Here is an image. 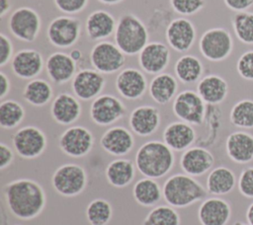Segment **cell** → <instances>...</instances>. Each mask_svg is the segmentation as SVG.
Listing matches in <instances>:
<instances>
[{"label":"cell","mask_w":253,"mask_h":225,"mask_svg":"<svg viewBox=\"0 0 253 225\" xmlns=\"http://www.w3.org/2000/svg\"><path fill=\"white\" fill-rule=\"evenodd\" d=\"M3 195L9 211L21 220H31L39 216L46 202L42 187L36 181L26 178L7 184Z\"/></svg>","instance_id":"1"},{"label":"cell","mask_w":253,"mask_h":225,"mask_svg":"<svg viewBox=\"0 0 253 225\" xmlns=\"http://www.w3.org/2000/svg\"><path fill=\"white\" fill-rule=\"evenodd\" d=\"M173 150L164 142L151 140L143 143L135 154V167L145 178L160 179L174 166Z\"/></svg>","instance_id":"2"},{"label":"cell","mask_w":253,"mask_h":225,"mask_svg":"<svg viewBox=\"0 0 253 225\" xmlns=\"http://www.w3.org/2000/svg\"><path fill=\"white\" fill-rule=\"evenodd\" d=\"M205 188L194 177L176 174L169 177L163 185L162 194L165 201L174 208H185L207 195Z\"/></svg>","instance_id":"3"},{"label":"cell","mask_w":253,"mask_h":225,"mask_svg":"<svg viewBox=\"0 0 253 225\" xmlns=\"http://www.w3.org/2000/svg\"><path fill=\"white\" fill-rule=\"evenodd\" d=\"M116 45L126 55H135L148 43V33L144 24L134 15L120 18L115 31Z\"/></svg>","instance_id":"4"},{"label":"cell","mask_w":253,"mask_h":225,"mask_svg":"<svg viewBox=\"0 0 253 225\" xmlns=\"http://www.w3.org/2000/svg\"><path fill=\"white\" fill-rule=\"evenodd\" d=\"M88 176L83 167L67 163L57 168L52 177L53 189L62 196L73 197L80 194L87 187Z\"/></svg>","instance_id":"5"},{"label":"cell","mask_w":253,"mask_h":225,"mask_svg":"<svg viewBox=\"0 0 253 225\" xmlns=\"http://www.w3.org/2000/svg\"><path fill=\"white\" fill-rule=\"evenodd\" d=\"M199 48L205 58L212 62L226 59L233 49L231 34L223 28H212L206 31L200 38Z\"/></svg>","instance_id":"6"},{"label":"cell","mask_w":253,"mask_h":225,"mask_svg":"<svg viewBox=\"0 0 253 225\" xmlns=\"http://www.w3.org/2000/svg\"><path fill=\"white\" fill-rule=\"evenodd\" d=\"M173 112L184 122L201 125L206 116V103L198 92L185 90L175 97Z\"/></svg>","instance_id":"7"},{"label":"cell","mask_w":253,"mask_h":225,"mask_svg":"<svg viewBox=\"0 0 253 225\" xmlns=\"http://www.w3.org/2000/svg\"><path fill=\"white\" fill-rule=\"evenodd\" d=\"M16 153L25 159H35L42 154L46 147L45 134L38 127L28 125L20 128L12 137Z\"/></svg>","instance_id":"8"},{"label":"cell","mask_w":253,"mask_h":225,"mask_svg":"<svg viewBox=\"0 0 253 225\" xmlns=\"http://www.w3.org/2000/svg\"><path fill=\"white\" fill-rule=\"evenodd\" d=\"M9 30L20 40L34 41L41 30L40 16L32 8H18L9 18Z\"/></svg>","instance_id":"9"},{"label":"cell","mask_w":253,"mask_h":225,"mask_svg":"<svg viewBox=\"0 0 253 225\" xmlns=\"http://www.w3.org/2000/svg\"><path fill=\"white\" fill-rule=\"evenodd\" d=\"M58 144L65 155L80 158L91 151L94 144V137L89 129L76 125L68 127L62 132Z\"/></svg>","instance_id":"10"},{"label":"cell","mask_w":253,"mask_h":225,"mask_svg":"<svg viewBox=\"0 0 253 225\" xmlns=\"http://www.w3.org/2000/svg\"><path fill=\"white\" fill-rule=\"evenodd\" d=\"M90 59L95 70L100 73H114L125 65V53L110 41H101L91 50Z\"/></svg>","instance_id":"11"},{"label":"cell","mask_w":253,"mask_h":225,"mask_svg":"<svg viewBox=\"0 0 253 225\" xmlns=\"http://www.w3.org/2000/svg\"><path fill=\"white\" fill-rule=\"evenodd\" d=\"M47 38L51 44L60 48L73 45L80 36V21L69 16L53 19L47 28Z\"/></svg>","instance_id":"12"},{"label":"cell","mask_w":253,"mask_h":225,"mask_svg":"<svg viewBox=\"0 0 253 225\" xmlns=\"http://www.w3.org/2000/svg\"><path fill=\"white\" fill-rule=\"evenodd\" d=\"M126 113V108L121 100L112 95H100L94 99L90 107L92 120L102 126L115 123Z\"/></svg>","instance_id":"13"},{"label":"cell","mask_w":253,"mask_h":225,"mask_svg":"<svg viewBox=\"0 0 253 225\" xmlns=\"http://www.w3.org/2000/svg\"><path fill=\"white\" fill-rule=\"evenodd\" d=\"M105 86V79L97 70L83 69L72 79V91L83 101H89L99 96Z\"/></svg>","instance_id":"14"},{"label":"cell","mask_w":253,"mask_h":225,"mask_svg":"<svg viewBox=\"0 0 253 225\" xmlns=\"http://www.w3.org/2000/svg\"><path fill=\"white\" fill-rule=\"evenodd\" d=\"M214 164V157L204 147H190L184 151L180 159V166L185 174L200 177L209 172Z\"/></svg>","instance_id":"15"},{"label":"cell","mask_w":253,"mask_h":225,"mask_svg":"<svg viewBox=\"0 0 253 225\" xmlns=\"http://www.w3.org/2000/svg\"><path fill=\"white\" fill-rule=\"evenodd\" d=\"M166 38L168 44L177 51L189 50L196 39V29L193 23L185 18L173 20L167 27Z\"/></svg>","instance_id":"16"},{"label":"cell","mask_w":253,"mask_h":225,"mask_svg":"<svg viewBox=\"0 0 253 225\" xmlns=\"http://www.w3.org/2000/svg\"><path fill=\"white\" fill-rule=\"evenodd\" d=\"M230 216V204L217 196L205 199L198 210V218L201 225H226Z\"/></svg>","instance_id":"17"},{"label":"cell","mask_w":253,"mask_h":225,"mask_svg":"<svg viewBox=\"0 0 253 225\" xmlns=\"http://www.w3.org/2000/svg\"><path fill=\"white\" fill-rule=\"evenodd\" d=\"M169 59L168 47L159 41L147 43L138 54L140 67L149 74H160L167 67Z\"/></svg>","instance_id":"18"},{"label":"cell","mask_w":253,"mask_h":225,"mask_svg":"<svg viewBox=\"0 0 253 225\" xmlns=\"http://www.w3.org/2000/svg\"><path fill=\"white\" fill-rule=\"evenodd\" d=\"M100 144L110 155L121 157L131 151L134 145V138L126 128L114 126L104 132L100 139Z\"/></svg>","instance_id":"19"},{"label":"cell","mask_w":253,"mask_h":225,"mask_svg":"<svg viewBox=\"0 0 253 225\" xmlns=\"http://www.w3.org/2000/svg\"><path fill=\"white\" fill-rule=\"evenodd\" d=\"M225 151L234 163H250L253 161V135L243 130L231 132L225 141Z\"/></svg>","instance_id":"20"},{"label":"cell","mask_w":253,"mask_h":225,"mask_svg":"<svg viewBox=\"0 0 253 225\" xmlns=\"http://www.w3.org/2000/svg\"><path fill=\"white\" fill-rule=\"evenodd\" d=\"M116 88L119 94L126 100H136L143 96L147 82L142 72L134 68L122 70L116 79Z\"/></svg>","instance_id":"21"},{"label":"cell","mask_w":253,"mask_h":225,"mask_svg":"<svg viewBox=\"0 0 253 225\" xmlns=\"http://www.w3.org/2000/svg\"><path fill=\"white\" fill-rule=\"evenodd\" d=\"M11 67L14 74L22 79H34L42 70V54L35 49H22L12 58Z\"/></svg>","instance_id":"22"},{"label":"cell","mask_w":253,"mask_h":225,"mask_svg":"<svg viewBox=\"0 0 253 225\" xmlns=\"http://www.w3.org/2000/svg\"><path fill=\"white\" fill-rule=\"evenodd\" d=\"M129 126L139 136L153 134L160 124V113L152 106H139L129 115Z\"/></svg>","instance_id":"23"},{"label":"cell","mask_w":253,"mask_h":225,"mask_svg":"<svg viewBox=\"0 0 253 225\" xmlns=\"http://www.w3.org/2000/svg\"><path fill=\"white\" fill-rule=\"evenodd\" d=\"M50 113L57 123L68 125L79 118L81 105L74 96L68 93H60L51 104Z\"/></svg>","instance_id":"24"},{"label":"cell","mask_w":253,"mask_h":225,"mask_svg":"<svg viewBox=\"0 0 253 225\" xmlns=\"http://www.w3.org/2000/svg\"><path fill=\"white\" fill-rule=\"evenodd\" d=\"M195 139V129L191 124L184 121L171 122L163 131V142L173 151L187 150Z\"/></svg>","instance_id":"25"},{"label":"cell","mask_w":253,"mask_h":225,"mask_svg":"<svg viewBox=\"0 0 253 225\" xmlns=\"http://www.w3.org/2000/svg\"><path fill=\"white\" fill-rule=\"evenodd\" d=\"M76 61L72 59L70 54L64 52L51 53L45 62L46 73L51 81L56 84L68 82L75 73Z\"/></svg>","instance_id":"26"},{"label":"cell","mask_w":253,"mask_h":225,"mask_svg":"<svg viewBox=\"0 0 253 225\" xmlns=\"http://www.w3.org/2000/svg\"><path fill=\"white\" fill-rule=\"evenodd\" d=\"M197 92L206 104L218 105L225 100L228 94V84L222 77L211 74L199 81Z\"/></svg>","instance_id":"27"},{"label":"cell","mask_w":253,"mask_h":225,"mask_svg":"<svg viewBox=\"0 0 253 225\" xmlns=\"http://www.w3.org/2000/svg\"><path fill=\"white\" fill-rule=\"evenodd\" d=\"M116 27L113 15L104 10L92 12L86 20V33L94 40L109 38L116 31Z\"/></svg>","instance_id":"28"},{"label":"cell","mask_w":253,"mask_h":225,"mask_svg":"<svg viewBox=\"0 0 253 225\" xmlns=\"http://www.w3.org/2000/svg\"><path fill=\"white\" fill-rule=\"evenodd\" d=\"M236 177L229 168L219 166L212 169L206 183V188L212 195H225L233 190L236 186Z\"/></svg>","instance_id":"29"},{"label":"cell","mask_w":253,"mask_h":225,"mask_svg":"<svg viewBox=\"0 0 253 225\" xmlns=\"http://www.w3.org/2000/svg\"><path fill=\"white\" fill-rule=\"evenodd\" d=\"M134 164L128 159H116L106 168V178L108 183L115 188L127 187L135 176Z\"/></svg>","instance_id":"30"},{"label":"cell","mask_w":253,"mask_h":225,"mask_svg":"<svg viewBox=\"0 0 253 225\" xmlns=\"http://www.w3.org/2000/svg\"><path fill=\"white\" fill-rule=\"evenodd\" d=\"M177 88V81L171 74L160 73L151 80L149 84V95L155 103L165 105L174 98Z\"/></svg>","instance_id":"31"},{"label":"cell","mask_w":253,"mask_h":225,"mask_svg":"<svg viewBox=\"0 0 253 225\" xmlns=\"http://www.w3.org/2000/svg\"><path fill=\"white\" fill-rule=\"evenodd\" d=\"M134 200L145 207L155 205L162 196V189L154 179L143 178L138 180L132 188Z\"/></svg>","instance_id":"32"},{"label":"cell","mask_w":253,"mask_h":225,"mask_svg":"<svg viewBox=\"0 0 253 225\" xmlns=\"http://www.w3.org/2000/svg\"><path fill=\"white\" fill-rule=\"evenodd\" d=\"M203 71L204 66L201 60L191 54L183 55L175 64V74L185 84L197 82L201 78Z\"/></svg>","instance_id":"33"},{"label":"cell","mask_w":253,"mask_h":225,"mask_svg":"<svg viewBox=\"0 0 253 225\" xmlns=\"http://www.w3.org/2000/svg\"><path fill=\"white\" fill-rule=\"evenodd\" d=\"M23 97L32 106L42 107L52 97L50 84L43 79H32L24 88Z\"/></svg>","instance_id":"34"},{"label":"cell","mask_w":253,"mask_h":225,"mask_svg":"<svg viewBox=\"0 0 253 225\" xmlns=\"http://www.w3.org/2000/svg\"><path fill=\"white\" fill-rule=\"evenodd\" d=\"M85 215L90 225H108L113 216V208L108 200L95 198L87 205Z\"/></svg>","instance_id":"35"},{"label":"cell","mask_w":253,"mask_h":225,"mask_svg":"<svg viewBox=\"0 0 253 225\" xmlns=\"http://www.w3.org/2000/svg\"><path fill=\"white\" fill-rule=\"evenodd\" d=\"M25 117L23 106L14 100H2L0 104V125L12 129L19 125Z\"/></svg>","instance_id":"36"},{"label":"cell","mask_w":253,"mask_h":225,"mask_svg":"<svg viewBox=\"0 0 253 225\" xmlns=\"http://www.w3.org/2000/svg\"><path fill=\"white\" fill-rule=\"evenodd\" d=\"M230 122L242 129L253 128V100L243 99L233 105L229 113Z\"/></svg>","instance_id":"37"},{"label":"cell","mask_w":253,"mask_h":225,"mask_svg":"<svg viewBox=\"0 0 253 225\" xmlns=\"http://www.w3.org/2000/svg\"><path fill=\"white\" fill-rule=\"evenodd\" d=\"M142 225H180V216L174 207L158 205L147 213Z\"/></svg>","instance_id":"38"},{"label":"cell","mask_w":253,"mask_h":225,"mask_svg":"<svg viewBox=\"0 0 253 225\" xmlns=\"http://www.w3.org/2000/svg\"><path fill=\"white\" fill-rule=\"evenodd\" d=\"M233 32L239 41L245 44H253V13L238 12L232 19Z\"/></svg>","instance_id":"39"},{"label":"cell","mask_w":253,"mask_h":225,"mask_svg":"<svg viewBox=\"0 0 253 225\" xmlns=\"http://www.w3.org/2000/svg\"><path fill=\"white\" fill-rule=\"evenodd\" d=\"M175 12L184 16H191L203 9L205 0H170Z\"/></svg>","instance_id":"40"},{"label":"cell","mask_w":253,"mask_h":225,"mask_svg":"<svg viewBox=\"0 0 253 225\" xmlns=\"http://www.w3.org/2000/svg\"><path fill=\"white\" fill-rule=\"evenodd\" d=\"M236 70L241 78L253 81V49L247 50L239 56L236 62Z\"/></svg>","instance_id":"41"},{"label":"cell","mask_w":253,"mask_h":225,"mask_svg":"<svg viewBox=\"0 0 253 225\" xmlns=\"http://www.w3.org/2000/svg\"><path fill=\"white\" fill-rule=\"evenodd\" d=\"M237 187L243 196L253 198V167H248L241 171L237 180Z\"/></svg>","instance_id":"42"},{"label":"cell","mask_w":253,"mask_h":225,"mask_svg":"<svg viewBox=\"0 0 253 225\" xmlns=\"http://www.w3.org/2000/svg\"><path fill=\"white\" fill-rule=\"evenodd\" d=\"M88 0H54V4L65 14H75L82 11L87 5Z\"/></svg>","instance_id":"43"},{"label":"cell","mask_w":253,"mask_h":225,"mask_svg":"<svg viewBox=\"0 0 253 225\" xmlns=\"http://www.w3.org/2000/svg\"><path fill=\"white\" fill-rule=\"evenodd\" d=\"M13 44L8 37L4 34L0 35V66H5L12 58Z\"/></svg>","instance_id":"44"},{"label":"cell","mask_w":253,"mask_h":225,"mask_svg":"<svg viewBox=\"0 0 253 225\" xmlns=\"http://www.w3.org/2000/svg\"><path fill=\"white\" fill-rule=\"evenodd\" d=\"M14 160L13 150L5 143H0V170L3 171L8 168Z\"/></svg>","instance_id":"45"},{"label":"cell","mask_w":253,"mask_h":225,"mask_svg":"<svg viewBox=\"0 0 253 225\" xmlns=\"http://www.w3.org/2000/svg\"><path fill=\"white\" fill-rule=\"evenodd\" d=\"M227 8L235 12L247 11L251 6H253V0H223Z\"/></svg>","instance_id":"46"},{"label":"cell","mask_w":253,"mask_h":225,"mask_svg":"<svg viewBox=\"0 0 253 225\" xmlns=\"http://www.w3.org/2000/svg\"><path fill=\"white\" fill-rule=\"evenodd\" d=\"M10 91V80L4 72H0V99L3 100Z\"/></svg>","instance_id":"47"},{"label":"cell","mask_w":253,"mask_h":225,"mask_svg":"<svg viewBox=\"0 0 253 225\" xmlns=\"http://www.w3.org/2000/svg\"><path fill=\"white\" fill-rule=\"evenodd\" d=\"M10 9V0H0V17H4Z\"/></svg>","instance_id":"48"},{"label":"cell","mask_w":253,"mask_h":225,"mask_svg":"<svg viewBox=\"0 0 253 225\" xmlns=\"http://www.w3.org/2000/svg\"><path fill=\"white\" fill-rule=\"evenodd\" d=\"M246 220H247V223L249 225H253V201L247 207Z\"/></svg>","instance_id":"49"},{"label":"cell","mask_w":253,"mask_h":225,"mask_svg":"<svg viewBox=\"0 0 253 225\" xmlns=\"http://www.w3.org/2000/svg\"><path fill=\"white\" fill-rule=\"evenodd\" d=\"M69 54H70V56L72 57V59H73L74 61H78V60H80V59H81V57H82V53H81V51H80L79 49H76V48L72 49V50H71V52H70Z\"/></svg>","instance_id":"50"},{"label":"cell","mask_w":253,"mask_h":225,"mask_svg":"<svg viewBox=\"0 0 253 225\" xmlns=\"http://www.w3.org/2000/svg\"><path fill=\"white\" fill-rule=\"evenodd\" d=\"M98 1H100L101 3L107 4V5H114V4L120 3V2L123 1V0H98Z\"/></svg>","instance_id":"51"},{"label":"cell","mask_w":253,"mask_h":225,"mask_svg":"<svg viewBox=\"0 0 253 225\" xmlns=\"http://www.w3.org/2000/svg\"><path fill=\"white\" fill-rule=\"evenodd\" d=\"M233 225H249V224H245V223H242V222H240V221H235V222L233 223Z\"/></svg>","instance_id":"52"},{"label":"cell","mask_w":253,"mask_h":225,"mask_svg":"<svg viewBox=\"0 0 253 225\" xmlns=\"http://www.w3.org/2000/svg\"><path fill=\"white\" fill-rule=\"evenodd\" d=\"M17 225H18V224H17Z\"/></svg>","instance_id":"53"}]
</instances>
